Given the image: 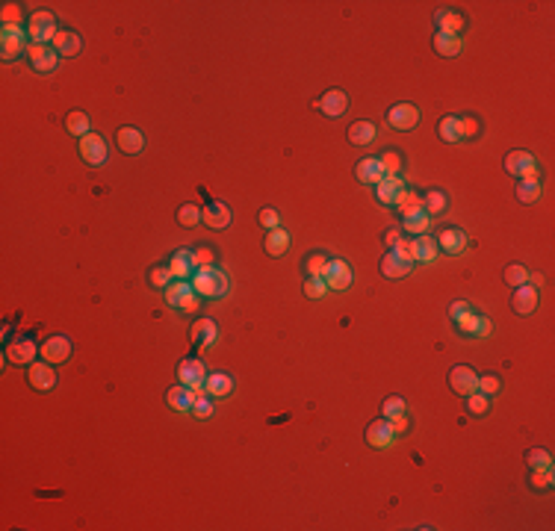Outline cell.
I'll return each mask as SVG.
<instances>
[{
	"label": "cell",
	"instance_id": "1",
	"mask_svg": "<svg viewBox=\"0 0 555 531\" xmlns=\"http://www.w3.org/2000/svg\"><path fill=\"white\" fill-rule=\"evenodd\" d=\"M189 283H192V290L201 298H207V301H219V298L227 295V290H231V281H227V275L222 269H216V266L195 269V275H192Z\"/></svg>",
	"mask_w": 555,
	"mask_h": 531
},
{
	"label": "cell",
	"instance_id": "2",
	"mask_svg": "<svg viewBox=\"0 0 555 531\" xmlns=\"http://www.w3.org/2000/svg\"><path fill=\"white\" fill-rule=\"evenodd\" d=\"M30 36H27V27L21 24H12V27H4L0 30V53H4V60L12 62L18 60V56H27V51H30Z\"/></svg>",
	"mask_w": 555,
	"mask_h": 531
},
{
	"label": "cell",
	"instance_id": "3",
	"mask_svg": "<svg viewBox=\"0 0 555 531\" xmlns=\"http://www.w3.org/2000/svg\"><path fill=\"white\" fill-rule=\"evenodd\" d=\"M56 33H60V27H56V15L48 12V9L33 12L30 21H27V36H30L33 45H51Z\"/></svg>",
	"mask_w": 555,
	"mask_h": 531
},
{
	"label": "cell",
	"instance_id": "4",
	"mask_svg": "<svg viewBox=\"0 0 555 531\" xmlns=\"http://www.w3.org/2000/svg\"><path fill=\"white\" fill-rule=\"evenodd\" d=\"M166 304L178 307V310H187V313H195L198 307H201V295L192 290L189 281H172L166 286Z\"/></svg>",
	"mask_w": 555,
	"mask_h": 531
},
{
	"label": "cell",
	"instance_id": "5",
	"mask_svg": "<svg viewBox=\"0 0 555 531\" xmlns=\"http://www.w3.org/2000/svg\"><path fill=\"white\" fill-rule=\"evenodd\" d=\"M39 342L33 340V337H15L6 346V361H12V363H18V366H30L36 357H39Z\"/></svg>",
	"mask_w": 555,
	"mask_h": 531
},
{
	"label": "cell",
	"instance_id": "6",
	"mask_svg": "<svg viewBox=\"0 0 555 531\" xmlns=\"http://www.w3.org/2000/svg\"><path fill=\"white\" fill-rule=\"evenodd\" d=\"M505 171H508L511 177H517V180L537 177V160H535L529 151H511L505 156Z\"/></svg>",
	"mask_w": 555,
	"mask_h": 531
},
{
	"label": "cell",
	"instance_id": "7",
	"mask_svg": "<svg viewBox=\"0 0 555 531\" xmlns=\"http://www.w3.org/2000/svg\"><path fill=\"white\" fill-rule=\"evenodd\" d=\"M322 278H325V283H328V290H334V293H343V290H349V286L354 283L352 266L346 260H328Z\"/></svg>",
	"mask_w": 555,
	"mask_h": 531
},
{
	"label": "cell",
	"instance_id": "8",
	"mask_svg": "<svg viewBox=\"0 0 555 531\" xmlns=\"http://www.w3.org/2000/svg\"><path fill=\"white\" fill-rule=\"evenodd\" d=\"M455 328H458L464 337H473V340H485L493 331V325H490L488 316H481L476 310H469L467 316H461V319H455Z\"/></svg>",
	"mask_w": 555,
	"mask_h": 531
},
{
	"label": "cell",
	"instance_id": "9",
	"mask_svg": "<svg viewBox=\"0 0 555 531\" xmlns=\"http://www.w3.org/2000/svg\"><path fill=\"white\" fill-rule=\"evenodd\" d=\"M410 271H414V260L410 257H402L399 251H387L381 257V275L384 278H390V281H402V278H408Z\"/></svg>",
	"mask_w": 555,
	"mask_h": 531
},
{
	"label": "cell",
	"instance_id": "10",
	"mask_svg": "<svg viewBox=\"0 0 555 531\" xmlns=\"http://www.w3.org/2000/svg\"><path fill=\"white\" fill-rule=\"evenodd\" d=\"M540 304V290L532 283H523V286H514V295H511V307L514 313L520 316H532Z\"/></svg>",
	"mask_w": 555,
	"mask_h": 531
},
{
	"label": "cell",
	"instance_id": "11",
	"mask_svg": "<svg viewBox=\"0 0 555 531\" xmlns=\"http://www.w3.org/2000/svg\"><path fill=\"white\" fill-rule=\"evenodd\" d=\"M387 124L393 130H414L420 124V109L414 104H396L387 109Z\"/></svg>",
	"mask_w": 555,
	"mask_h": 531
},
{
	"label": "cell",
	"instance_id": "12",
	"mask_svg": "<svg viewBox=\"0 0 555 531\" xmlns=\"http://www.w3.org/2000/svg\"><path fill=\"white\" fill-rule=\"evenodd\" d=\"M107 142H104V136H98V133H89V136H83L80 139V156H83V163L86 166H104L107 163Z\"/></svg>",
	"mask_w": 555,
	"mask_h": 531
},
{
	"label": "cell",
	"instance_id": "13",
	"mask_svg": "<svg viewBox=\"0 0 555 531\" xmlns=\"http://www.w3.org/2000/svg\"><path fill=\"white\" fill-rule=\"evenodd\" d=\"M27 60H30L33 71H39V74H51V71H56V65H60V53L51 45H30Z\"/></svg>",
	"mask_w": 555,
	"mask_h": 531
},
{
	"label": "cell",
	"instance_id": "14",
	"mask_svg": "<svg viewBox=\"0 0 555 531\" xmlns=\"http://www.w3.org/2000/svg\"><path fill=\"white\" fill-rule=\"evenodd\" d=\"M178 381L183 387H189V390H201L204 381H207V369L201 361H195V357H187V361H180L178 366Z\"/></svg>",
	"mask_w": 555,
	"mask_h": 531
},
{
	"label": "cell",
	"instance_id": "15",
	"mask_svg": "<svg viewBox=\"0 0 555 531\" xmlns=\"http://www.w3.org/2000/svg\"><path fill=\"white\" fill-rule=\"evenodd\" d=\"M71 357V340L65 334H53L41 342V361L48 363H65Z\"/></svg>",
	"mask_w": 555,
	"mask_h": 531
},
{
	"label": "cell",
	"instance_id": "16",
	"mask_svg": "<svg viewBox=\"0 0 555 531\" xmlns=\"http://www.w3.org/2000/svg\"><path fill=\"white\" fill-rule=\"evenodd\" d=\"M405 189H408V186H405L402 175H387L375 186V198H378V204H384V207H396V204H399V195Z\"/></svg>",
	"mask_w": 555,
	"mask_h": 531
},
{
	"label": "cell",
	"instance_id": "17",
	"mask_svg": "<svg viewBox=\"0 0 555 531\" xmlns=\"http://www.w3.org/2000/svg\"><path fill=\"white\" fill-rule=\"evenodd\" d=\"M349 104H352V100H349V95L343 89H331V92H325L316 100V109L322 112V116H328V119H340L349 109Z\"/></svg>",
	"mask_w": 555,
	"mask_h": 531
},
{
	"label": "cell",
	"instance_id": "18",
	"mask_svg": "<svg viewBox=\"0 0 555 531\" xmlns=\"http://www.w3.org/2000/svg\"><path fill=\"white\" fill-rule=\"evenodd\" d=\"M27 384L33 387V390L39 393H48L56 387V372H53V363H30V369H27Z\"/></svg>",
	"mask_w": 555,
	"mask_h": 531
},
{
	"label": "cell",
	"instance_id": "19",
	"mask_svg": "<svg viewBox=\"0 0 555 531\" xmlns=\"http://www.w3.org/2000/svg\"><path fill=\"white\" fill-rule=\"evenodd\" d=\"M449 387L458 396H469V393H476L479 390V375H476V369L473 366H455L452 372H449Z\"/></svg>",
	"mask_w": 555,
	"mask_h": 531
},
{
	"label": "cell",
	"instance_id": "20",
	"mask_svg": "<svg viewBox=\"0 0 555 531\" xmlns=\"http://www.w3.org/2000/svg\"><path fill=\"white\" fill-rule=\"evenodd\" d=\"M366 443L373 449H390L396 443V431H393L390 419H375L373 425H369L366 428Z\"/></svg>",
	"mask_w": 555,
	"mask_h": 531
},
{
	"label": "cell",
	"instance_id": "21",
	"mask_svg": "<svg viewBox=\"0 0 555 531\" xmlns=\"http://www.w3.org/2000/svg\"><path fill=\"white\" fill-rule=\"evenodd\" d=\"M168 269H172L175 281H192L195 269H198V266H195V251H189V248L175 251L172 260H168Z\"/></svg>",
	"mask_w": 555,
	"mask_h": 531
},
{
	"label": "cell",
	"instance_id": "22",
	"mask_svg": "<svg viewBox=\"0 0 555 531\" xmlns=\"http://www.w3.org/2000/svg\"><path fill=\"white\" fill-rule=\"evenodd\" d=\"M207 227H213V231H225V227H231L234 222V213L227 204H222V201H213V204L204 207V219H201Z\"/></svg>",
	"mask_w": 555,
	"mask_h": 531
},
{
	"label": "cell",
	"instance_id": "23",
	"mask_svg": "<svg viewBox=\"0 0 555 531\" xmlns=\"http://www.w3.org/2000/svg\"><path fill=\"white\" fill-rule=\"evenodd\" d=\"M354 175H358V180L363 183V186H378L384 177V166H381V160L378 156H366V160H361L358 166H354Z\"/></svg>",
	"mask_w": 555,
	"mask_h": 531
},
{
	"label": "cell",
	"instance_id": "24",
	"mask_svg": "<svg viewBox=\"0 0 555 531\" xmlns=\"http://www.w3.org/2000/svg\"><path fill=\"white\" fill-rule=\"evenodd\" d=\"M51 48L60 53V56H77V53L83 51V39H80L74 30H60V33L53 36Z\"/></svg>",
	"mask_w": 555,
	"mask_h": 531
},
{
	"label": "cell",
	"instance_id": "25",
	"mask_svg": "<svg viewBox=\"0 0 555 531\" xmlns=\"http://www.w3.org/2000/svg\"><path fill=\"white\" fill-rule=\"evenodd\" d=\"M189 334H192V342L198 349H210L213 342H216V337H219V328H216L213 319H195Z\"/></svg>",
	"mask_w": 555,
	"mask_h": 531
},
{
	"label": "cell",
	"instance_id": "26",
	"mask_svg": "<svg viewBox=\"0 0 555 531\" xmlns=\"http://www.w3.org/2000/svg\"><path fill=\"white\" fill-rule=\"evenodd\" d=\"M166 401H168V408L178 410V413H192V405H195V390H189V387L178 384V387H172V390H168Z\"/></svg>",
	"mask_w": 555,
	"mask_h": 531
},
{
	"label": "cell",
	"instance_id": "27",
	"mask_svg": "<svg viewBox=\"0 0 555 531\" xmlns=\"http://www.w3.org/2000/svg\"><path fill=\"white\" fill-rule=\"evenodd\" d=\"M437 248H443V254H449V257L461 254L467 248V234L458 231V227H446V231L437 236Z\"/></svg>",
	"mask_w": 555,
	"mask_h": 531
},
{
	"label": "cell",
	"instance_id": "28",
	"mask_svg": "<svg viewBox=\"0 0 555 531\" xmlns=\"http://www.w3.org/2000/svg\"><path fill=\"white\" fill-rule=\"evenodd\" d=\"M116 142H119V148L124 154H131V156L145 151V136H142V130H136V127H121Z\"/></svg>",
	"mask_w": 555,
	"mask_h": 531
},
{
	"label": "cell",
	"instance_id": "29",
	"mask_svg": "<svg viewBox=\"0 0 555 531\" xmlns=\"http://www.w3.org/2000/svg\"><path fill=\"white\" fill-rule=\"evenodd\" d=\"M437 254H440L437 239H432L429 234L414 236V254H410V257H414V263H434Z\"/></svg>",
	"mask_w": 555,
	"mask_h": 531
},
{
	"label": "cell",
	"instance_id": "30",
	"mask_svg": "<svg viewBox=\"0 0 555 531\" xmlns=\"http://www.w3.org/2000/svg\"><path fill=\"white\" fill-rule=\"evenodd\" d=\"M204 390H207L210 398H225V396L234 393V378L225 375V372H213V375H207V381H204Z\"/></svg>",
	"mask_w": 555,
	"mask_h": 531
},
{
	"label": "cell",
	"instance_id": "31",
	"mask_svg": "<svg viewBox=\"0 0 555 531\" xmlns=\"http://www.w3.org/2000/svg\"><path fill=\"white\" fill-rule=\"evenodd\" d=\"M434 21H437V33H446V36H461V30H464V15H458V12H449V9H440L437 15H434Z\"/></svg>",
	"mask_w": 555,
	"mask_h": 531
},
{
	"label": "cell",
	"instance_id": "32",
	"mask_svg": "<svg viewBox=\"0 0 555 531\" xmlns=\"http://www.w3.org/2000/svg\"><path fill=\"white\" fill-rule=\"evenodd\" d=\"M375 136H378L375 124H373V121H366V119L354 121V124L349 127V142H352V145H373Z\"/></svg>",
	"mask_w": 555,
	"mask_h": 531
},
{
	"label": "cell",
	"instance_id": "33",
	"mask_svg": "<svg viewBox=\"0 0 555 531\" xmlns=\"http://www.w3.org/2000/svg\"><path fill=\"white\" fill-rule=\"evenodd\" d=\"M402 219H405L402 227L408 234H414V236L429 234V227H432V216L425 210H414V213H408V216H402Z\"/></svg>",
	"mask_w": 555,
	"mask_h": 531
},
{
	"label": "cell",
	"instance_id": "34",
	"mask_svg": "<svg viewBox=\"0 0 555 531\" xmlns=\"http://www.w3.org/2000/svg\"><path fill=\"white\" fill-rule=\"evenodd\" d=\"M266 254L269 257H281V254H287V248H290V234L283 231V227H275V231H269L266 234Z\"/></svg>",
	"mask_w": 555,
	"mask_h": 531
},
{
	"label": "cell",
	"instance_id": "35",
	"mask_svg": "<svg viewBox=\"0 0 555 531\" xmlns=\"http://www.w3.org/2000/svg\"><path fill=\"white\" fill-rule=\"evenodd\" d=\"M65 130L68 133H74V136H89L92 133V119H89V112H80V109H74V112H68L65 116Z\"/></svg>",
	"mask_w": 555,
	"mask_h": 531
},
{
	"label": "cell",
	"instance_id": "36",
	"mask_svg": "<svg viewBox=\"0 0 555 531\" xmlns=\"http://www.w3.org/2000/svg\"><path fill=\"white\" fill-rule=\"evenodd\" d=\"M446 207H449L446 192L432 189V192H425V195H422V210L429 213V216H440V213H446Z\"/></svg>",
	"mask_w": 555,
	"mask_h": 531
},
{
	"label": "cell",
	"instance_id": "37",
	"mask_svg": "<svg viewBox=\"0 0 555 531\" xmlns=\"http://www.w3.org/2000/svg\"><path fill=\"white\" fill-rule=\"evenodd\" d=\"M461 36H446V33H434V51L440 56H458L461 53Z\"/></svg>",
	"mask_w": 555,
	"mask_h": 531
},
{
	"label": "cell",
	"instance_id": "38",
	"mask_svg": "<svg viewBox=\"0 0 555 531\" xmlns=\"http://www.w3.org/2000/svg\"><path fill=\"white\" fill-rule=\"evenodd\" d=\"M437 136L443 139V142H461L464 136H461V119L458 116H446V119H440V124H437Z\"/></svg>",
	"mask_w": 555,
	"mask_h": 531
},
{
	"label": "cell",
	"instance_id": "39",
	"mask_svg": "<svg viewBox=\"0 0 555 531\" xmlns=\"http://www.w3.org/2000/svg\"><path fill=\"white\" fill-rule=\"evenodd\" d=\"M517 198L523 201V204H535V201L540 198V180L537 177H523L517 183Z\"/></svg>",
	"mask_w": 555,
	"mask_h": 531
},
{
	"label": "cell",
	"instance_id": "40",
	"mask_svg": "<svg viewBox=\"0 0 555 531\" xmlns=\"http://www.w3.org/2000/svg\"><path fill=\"white\" fill-rule=\"evenodd\" d=\"M467 398V413H473V416H485L488 410H490V396H485V393H469V396H464Z\"/></svg>",
	"mask_w": 555,
	"mask_h": 531
},
{
	"label": "cell",
	"instance_id": "41",
	"mask_svg": "<svg viewBox=\"0 0 555 531\" xmlns=\"http://www.w3.org/2000/svg\"><path fill=\"white\" fill-rule=\"evenodd\" d=\"M396 210H399L402 216H408V213H414V210H422V195L414 192V189H405L399 195V204H396Z\"/></svg>",
	"mask_w": 555,
	"mask_h": 531
},
{
	"label": "cell",
	"instance_id": "42",
	"mask_svg": "<svg viewBox=\"0 0 555 531\" xmlns=\"http://www.w3.org/2000/svg\"><path fill=\"white\" fill-rule=\"evenodd\" d=\"M201 219H204V210H201V207H195V204H183V207L178 210V222H180L183 227H195V224H201Z\"/></svg>",
	"mask_w": 555,
	"mask_h": 531
},
{
	"label": "cell",
	"instance_id": "43",
	"mask_svg": "<svg viewBox=\"0 0 555 531\" xmlns=\"http://www.w3.org/2000/svg\"><path fill=\"white\" fill-rule=\"evenodd\" d=\"M148 281H151L154 290H166V286L175 281V275H172V269H168V263H166V266H154L148 271Z\"/></svg>",
	"mask_w": 555,
	"mask_h": 531
},
{
	"label": "cell",
	"instance_id": "44",
	"mask_svg": "<svg viewBox=\"0 0 555 531\" xmlns=\"http://www.w3.org/2000/svg\"><path fill=\"white\" fill-rule=\"evenodd\" d=\"M192 416H198V419H210V416H213V401H210V396H207L204 387H201V390H195Z\"/></svg>",
	"mask_w": 555,
	"mask_h": 531
},
{
	"label": "cell",
	"instance_id": "45",
	"mask_svg": "<svg viewBox=\"0 0 555 531\" xmlns=\"http://www.w3.org/2000/svg\"><path fill=\"white\" fill-rule=\"evenodd\" d=\"M325 266H328V257H325L322 251L307 254V260H305V271H307V278H322Z\"/></svg>",
	"mask_w": 555,
	"mask_h": 531
},
{
	"label": "cell",
	"instance_id": "46",
	"mask_svg": "<svg viewBox=\"0 0 555 531\" xmlns=\"http://www.w3.org/2000/svg\"><path fill=\"white\" fill-rule=\"evenodd\" d=\"M505 283H508V286H523V283H529V269L520 266V263H511V266L505 269Z\"/></svg>",
	"mask_w": 555,
	"mask_h": 531
},
{
	"label": "cell",
	"instance_id": "47",
	"mask_svg": "<svg viewBox=\"0 0 555 531\" xmlns=\"http://www.w3.org/2000/svg\"><path fill=\"white\" fill-rule=\"evenodd\" d=\"M526 464H529L532 469H552V455L547 449H532L529 455H526Z\"/></svg>",
	"mask_w": 555,
	"mask_h": 531
},
{
	"label": "cell",
	"instance_id": "48",
	"mask_svg": "<svg viewBox=\"0 0 555 531\" xmlns=\"http://www.w3.org/2000/svg\"><path fill=\"white\" fill-rule=\"evenodd\" d=\"M378 160L384 166V175H399V171H402V156L396 154V151H384Z\"/></svg>",
	"mask_w": 555,
	"mask_h": 531
},
{
	"label": "cell",
	"instance_id": "49",
	"mask_svg": "<svg viewBox=\"0 0 555 531\" xmlns=\"http://www.w3.org/2000/svg\"><path fill=\"white\" fill-rule=\"evenodd\" d=\"M24 18V9L18 4H4V12H0V24L4 27H12V24H21Z\"/></svg>",
	"mask_w": 555,
	"mask_h": 531
},
{
	"label": "cell",
	"instance_id": "50",
	"mask_svg": "<svg viewBox=\"0 0 555 531\" xmlns=\"http://www.w3.org/2000/svg\"><path fill=\"white\" fill-rule=\"evenodd\" d=\"M381 410H384V419H393V416L405 413V398H402V396H390V398H384Z\"/></svg>",
	"mask_w": 555,
	"mask_h": 531
},
{
	"label": "cell",
	"instance_id": "51",
	"mask_svg": "<svg viewBox=\"0 0 555 531\" xmlns=\"http://www.w3.org/2000/svg\"><path fill=\"white\" fill-rule=\"evenodd\" d=\"M532 490H549L552 487V469H532Z\"/></svg>",
	"mask_w": 555,
	"mask_h": 531
},
{
	"label": "cell",
	"instance_id": "52",
	"mask_svg": "<svg viewBox=\"0 0 555 531\" xmlns=\"http://www.w3.org/2000/svg\"><path fill=\"white\" fill-rule=\"evenodd\" d=\"M325 293H328V283H325V278H307L305 281V295L307 298H322Z\"/></svg>",
	"mask_w": 555,
	"mask_h": 531
},
{
	"label": "cell",
	"instance_id": "53",
	"mask_svg": "<svg viewBox=\"0 0 555 531\" xmlns=\"http://www.w3.org/2000/svg\"><path fill=\"white\" fill-rule=\"evenodd\" d=\"M500 387H502V381L496 378V375L479 378V393H485V396H496V393H500Z\"/></svg>",
	"mask_w": 555,
	"mask_h": 531
},
{
	"label": "cell",
	"instance_id": "54",
	"mask_svg": "<svg viewBox=\"0 0 555 531\" xmlns=\"http://www.w3.org/2000/svg\"><path fill=\"white\" fill-rule=\"evenodd\" d=\"M260 224L269 227V231H275V227H281V213L272 210V207H266V210L260 213Z\"/></svg>",
	"mask_w": 555,
	"mask_h": 531
},
{
	"label": "cell",
	"instance_id": "55",
	"mask_svg": "<svg viewBox=\"0 0 555 531\" xmlns=\"http://www.w3.org/2000/svg\"><path fill=\"white\" fill-rule=\"evenodd\" d=\"M479 133H481V127H479V119H473V116L461 119V136H467V139H476Z\"/></svg>",
	"mask_w": 555,
	"mask_h": 531
},
{
	"label": "cell",
	"instance_id": "56",
	"mask_svg": "<svg viewBox=\"0 0 555 531\" xmlns=\"http://www.w3.org/2000/svg\"><path fill=\"white\" fill-rule=\"evenodd\" d=\"M195 266H198V269L216 266V254H213L210 248H198V251H195Z\"/></svg>",
	"mask_w": 555,
	"mask_h": 531
},
{
	"label": "cell",
	"instance_id": "57",
	"mask_svg": "<svg viewBox=\"0 0 555 531\" xmlns=\"http://www.w3.org/2000/svg\"><path fill=\"white\" fill-rule=\"evenodd\" d=\"M390 425H393V431H396V437H402V434H408V416L405 413H399V416H393L390 419Z\"/></svg>",
	"mask_w": 555,
	"mask_h": 531
},
{
	"label": "cell",
	"instance_id": "58",
	"mask_svg": "<svg viewBox=\"0 0 555 531\" xmlns=\"http://www.w3.org/2000/svg\"><path fill=\"white\" fill-rule=\"evenodd\" d=\"M469 310H473V304H469V301H455V304L449 307V316H452V319H461V316H467Z\"/></svg>",
	"mask_w": 555,
	"mask_h": 531
},
{
	"label": "cell",
	"instance_id": "59",
	"mask_svg": "<svg viewBox=\"0 0 555 531\" xmlns=\"http://www.w3.org/2000/svg\"><path fill=\"white\" fill-rule=\"evenodd\" d=\"M393 251H399L402 257H410V254H414V239H402L399 236V242L393 246ZM410 260H414V257H410Z\"/></svg>",
	"mask_w": 555,
	"mask_h": 531
},
{
	"label": "cell",
	"instance_id": "60",
	"mask_svg": "<svg viewBox=\"0 0 555 531\" xmlns=\"http://www.w3.org/2000/svg\"><path fill=\"white\" fill-rule=\"evenodd\" d=\"M396 242H399V231H387V246L393 248V246H396Z\"/></svg>",
	"mask_w": 555,
	"mask_h": 531
},
{
	"label": "cell",
	"instance_id": "61",
	"mask_svg": "<svg viewBox=\"0 0 555 531\" xmlns=\"http://www.w3.org/2000/svg\"><path fill=\"white\" fill-rule=\"evenodd\" d=\"M529 281H532V286H540L544 283V275H529Z\"/></svg>",
	"mask_w": 555,
	"mask_h": 531
}]
</instances>
